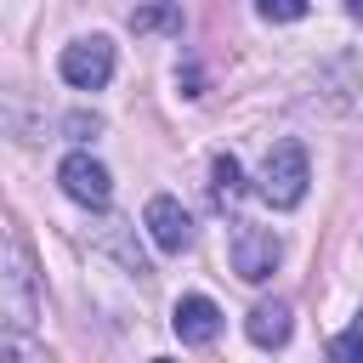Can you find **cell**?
Segmentation results:
<instances>
[{
  "instance_id": "2",
  "label": "cell",
  "mask_w": 363,
  "mask_h": 363,
  "mask_svg": "<svg viewBox=\"0 0 363 363\" xmlns=\"http://www.w3.org/2000/svg\"><path fill=\"white\" fill-rule=\"evenodd\" d=\"M0 301H6V329L34 323V267L23 233H6V267H0Z\"/></svg>"
},
{
  "instance_id": "1",
  "label": "cell",
  "mask_w": 363,
  "mask_h": 363,
  "mask_svg": "<svg viewBox=\"0 0 363 363\" xmlns=\"http://www.w3.org/2000/svg\"><path fill=\"white\" fill-rule=\"evenodd\" d=\"M306 182H312V164H306V147L295 136L272 142V153L261 159V176H255V193L272 204V210H295L306 199Z\"/></svg>"
},
{
  "instance_id": "13",
  "label": "cell",
  "mask_w": 363,
  "mask_h": 363,
  "mask_svg": "<svg viewBox=\"0 0 363 363\" xmlns=\"http://www.w3.org/2000/svg\"><path fill=\"white\" fill-rule=\"evenodd\" d=\"M346 11H352V17H363V0H346Z\"/></svg>"
},
{
  "instance_id": "7",
  "label": "cell",
  "mask_w": 363,
  "mask_h": 363,
  "mask_svg": "<svg viewBox=\"0 0 363 363\" xmlns=\"http://www.w3.org/2000/svg\"><path fill=\"white\" fill-rule=\"evenodd\" d=\"M170 329H176V340H182V346H210V340L221 335V306H216L210 295H182V301H176Z\"/></svg>"
},
{
  "instance_id": "3",
  "label": "cell",
  "mask_w": 363,
  "mask_h": 363,
  "mask_svg": "<svg viewBox=\"0 0 363 363\" xmlns=\"http://www.w3.org/2000/svg\"><path fill=\"white\" fill-rule=\"evenodd\" d=\"M278 255H284L278 233L250 227V221H238V227H233V272H238L244 284H267V278L278 272Z\"/></svg>"
},
{
  "instance_id": "11",
  "label": "cell",
  "mask_w": 363,
  "mask_h": 363,
  "mask_svg": "<svg viewBox=\"0 0 363 363\" xmlns=\"http://www.w3.org/2000/svg\"><path fill=\"white\" fill-rule=\"evenodd\" d=\"M130 28L147 34V28H182V11L176 6H147V11H130Z\"/></svg>"
},
{
  "instance_id": "4",
  "label": "cell",
  "mask_w": 363,
  "mask_h": 363,
  "mask_svg": "<svg viewBox=\"0 0 363 363\" xmlns=\"http://www.w3.org/2000/svg\"><path fill=\"white\" fill-rule=\"evenodd\" d=\"M62 79L74 85V91H102L108 79H113V45L102 40V34H91V40H74V45H62Z\"/></svg>"
},
{
  "instance_id": "5",
  "label": "cell",
  "mask_w": 363,
  "mask_h": 363,
  "mask_svg": "<svg viewBox=\"0 0 363 363\" xmlns=\"http://www.w3.org/2000/svg\"><path fill=\"white\" fill-rule=\"evenodd\" d=\"M57 182H62V193H68L74 204H85V210H108V199H113V176H108V164L91 159V153H68V159L57 164Z\"/></svg>"
},
{
  "instance_id": "8",
  "label": "cell",
  "mask_w": 363,
  "mask_h": 363,
  "mask_svg": "<svg viewBox=\"0 0 363 363\" xmlns=\"http://www.w3.org/2000/svg\"><path fill=\"white\" fill-rule=\"evenodd\" d=\"M244 335H250L261 352L284 346V340H289V301H261V306L244 318Z\"/></svg>"
},
{
  "instance_id": "9",
  "label": "cell",
  "mask_w": 363,
  "mask_h": 363,
  "mask_svg": "<svg viewBox=\"0 0 363 363\" xmlns=\"http://www.w3.org/2000/svg\"><path fill=\"white\" fill-rule=\"evenodd\" d=\"M210 193H216V204H238V193H244V170H238L233 153H221V159L210 164Z\"/></svg>"
},
{
  "instance_id": "10",
  "label": "cell",
  "mask_w": 363,
  "mask_h": 363,
  "mask_svg": "<svg viewBox=\"0 0 363 363\" xmlns=\"http://www.w3.org/2000/svg\"><path fill=\"white\" fill-rule=\"evenodd\" d=\"M329 357H340V363H363V312L329 340Z\"/></svg>"
},
{
  "instance_id": "12",
  "label": "cell",
  "mask_w": 363,
  "mask_h": 363,
  "mask_svg": "<svg viewBox=\"0 0 363 363\" xmlns=\"http://www.w3.org/2000/svg\"><path fill=\"white\" fill-rule=\"evenodd\" d=\"M255 11L267 23H295V17H306V0H255Z\"/></svg>"
},
{
  "instance_id": "6",
  "label": "cell",
  "mask_w": 363,
  "mask_h": 363,
  "mask_svg": "<svg viewBox=\"0 0 363 363\" xmlns=\"http://www.w3.org/2000/svg\"><path fill=\"white\" fill-rule=\"evenodd\" d=\"M147 233H153V244L164 250V255H182V250H193V216L170 199V193H159V199H147Z\"/></svg>"
}]
</instances>
